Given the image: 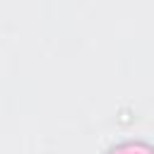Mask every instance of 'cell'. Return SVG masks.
<instances>
[{"label": "cell", "instance_id": "obj_1", "mask_svg": "<svg viewBox=\"0 0 154 154\" xmlns=\"http://www.w3.org/2000/svg\"><path fill=\"white\" fill-rule=\"evenodd\" d=\"M108 154H154V149L144 142H123V144L113 147Z\"/></svg>", "mask_w": 154, "mask_h": 154}]
</instances>
